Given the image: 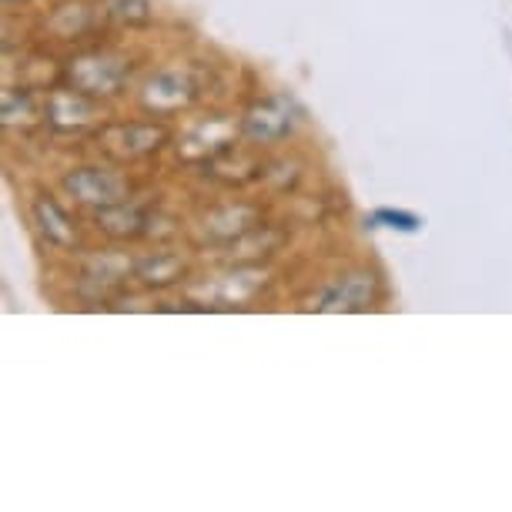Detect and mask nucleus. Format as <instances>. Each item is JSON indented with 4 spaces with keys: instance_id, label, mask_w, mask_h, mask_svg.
Returning <instances> with one entry per match:
<instances>
[{
    "instance_id": "f257e3e1",
    "label": "nucleus",
    "mask_w": 512,
    "mask_h": 512,
    "mask_svg": "<svg viewBox=\"0 0 512 512\" xmlns=\"http://www.w3.org/2000/svg\"><path fill=\"white\" fill-rule=\"evenodd\" d=\"M64 188L71 191L77 201L94 208H118L128 198V181L114 171H101V168H84L74 171V175L64 178Z\"/></svg>"
},
{
    "instance_id": "f03ea898",
    "label": "nucleus",
    "mask_w": 512,
    "mask_h": 512,
    "mask_svg": "<svg viewBox=\"0 0 512 512\" xmlns=\"http://www.w3.org/2000/svg\"><path fill=\"white\" fill-rule=\"evenodd\" d=\"M34 211H37V221H41V231L47 235V241H54V245H74V225H71V218H67L64 211L54 205V201L41 198L34 205Z\"/></svg>"
},
{
    "instance_id": "7ed1b4c3",
    "label": "nucleus",
    "mask_w": 512,
    "mask_h": 512,
    "mask_svg": "<svg viewBox=\"0 0 512 512\" xmlns=\"http://www.w3.org/2000/svg\"><path fill=\"white\" fill-rule=\"evenodd\" d=\"M292 128V121L285 118V114L278 111H255L248 118V131L255 134V138H282V134Z\"/></svg>"
},
{
    "instance_id": "20e7f679",
    "label": "nucleus",
    "mask_w": 512,
    "mask_h": 512,
    "mask_svg": "<svg viewBox=\"0 0 512 512\" xmlns=\"http://www.w3.org/2000/svg\"><path fill=\"white\" fill-rule=\"evenodd\" d=\"M375 225H385V228H395V231H419L422 228V218L419 215H412V211H405V208H379L372 215Z\"/></svg>"
},
{
    "instance_id": "39448f33",
    "label": "nucleus",
    "mask_w": 512,
    "mask_h": 512,
    "mask_svg": "<svg viewBox=\"0 0 512 512\" xmlns=\"http://www.w3.org/2000/svg\"><path fill=\"white\" fill-rule=\"evenodd\" d=\"M369 288H372V278L355 275L345 282V288H338L335 298H325V302H342V308H359L365 305V298H369Z\"/></svg>"
}]
</instances>
